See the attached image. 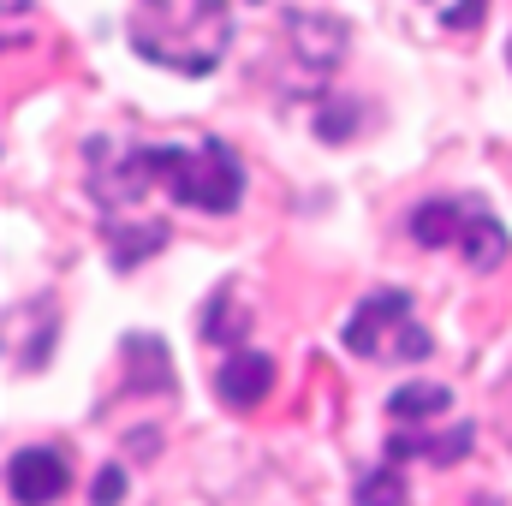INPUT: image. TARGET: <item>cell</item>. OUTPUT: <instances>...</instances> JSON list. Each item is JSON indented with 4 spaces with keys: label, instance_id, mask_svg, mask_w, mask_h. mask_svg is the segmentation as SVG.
I'll use <instances>...</instances> for the list:
<instances>
[{
    "label": "cell",
    "instance_id": "1",
    "mask_svg": "<svg viewBox=\"0 0 512 506\" xmlns=\"http://www.w3.org/2000/svg\"><path fill=\"white\" fill-rule=\"evenodd\" d=\"M90 185H96V197L108 209L137 203L143 191H167L185 209L233 215L239 197H245V167H239V155L221 137H203V143H143V149H126V155H108V167L96 161Z\"/></svg>",
    "mask_w": 512,
    "mask_h": 506
},
{
    "label": "cell",
    "instance_id": "2",
    "mask_svg": "<svg viewBox=\"0 0 512 506\" xmlns=\"http://www.w3.org/2000/svg\"><path fill=\"white\" fill-rule=\"evenodd\" d=\"M227 42H233L227 0H137L131 6V48L179 78L215 72Z\"/></svg>",
    "mask_w": 512,
    "mask_h": 506
},
{
    "label": "cell",
    "instance_id": "3",
    "mask_svg": "<svg viewBox=\"0 0 512 506\" xmlns=\"http://www.w3.org/2000/svg\"><path fill=\"white\" fill-rule=\"evenodd\" d=\"M411 239L429 251H459L471 268H501L507 262V227L489 215L477 197H429L411 209Z\"/></svg>",
    "mask_w": 512,
    "mask_h": 506
},
{
    "label": "cell",
    "instance_id": "4",
    "mask_svg": "<svg viewBox=\"0 0 512 506\" xmlns=\"http://www.w3.org/2000/svg\"><path fill=\"white\" fill-rule=\"evenodd\" d=\"M340 340H346V352H358V358H405V364L429 358V346H435L405 292H370V298L352 310V322H346Z\"/></svg>",
    "mask_w": 512,
    "mask_h": 506
},
{
    "label": "cell",
    "instance_id": "5",
    "mask_svg": "<svg viewBox=\"0 0 512 506\" xmlns=\"http://www.w3.org/2000/svg\"><path fill=\"white\" fill-rule=\"evenodd\" d=\"M66 483H72V465L54 447H24L6 465V489L18 506H48L54 495H66Z\"/></svg>",
    "mask_w": 512,
    "mask_h": 506
},
{
    "label": "cell",
    "instance_id": "6",
    "mask_svg": "<svg viewBox=\"0 0 512 506\" xmlns=\"http://www.w3.org/2000/svg\"><path fill=\"white\" fill-rule=\"evenodd\" d=\"M268 387H274V358L268 352H233L215 376V393L227 405H256V399H268Z\"/></svg>",
    "mask_w": 512,
    "mask_h": 506
},
{
    "label": "cell",
    "instance_id": "7",
    "mask_svg": "<svg viewBox=\"0 0 512 506\" xmlns=\"http://www.w3.org/2000/svg\"><path fill=\"white\" fill-rule=\"evenodd\" d=\"M447 405H453L447 387H399L393 405H387V417H393V429H417V423L447 417Z\"/></svg>",
    "mask_w": 512,
    "mask_h": 506
},
{
    "label": "cell",
    "instance_id": "8",
    "mask_svg": "<svg viewBox=\"0 0 512 506\" xmlns=\"http://www.w3.org/2000/svg\"><path fill=\"white\" fill-rule=\"evenodd\" d=\"M108 245H114V262H120V268H137L143 256H155L167 245V227H161V221H143V227L108 221Z\"/></svg>",
    "mask_w": 512,
    "mask_h": 506
},
{
    "label": "cell",
    "instance_id": "9",
    "mask_svg": "<svg viewBox=\"0 0 512 506\" xmlns=\"http://www.w3.org/2000/svg\"><path fill=\"white\" fill-rule=\"evenodd\" d=\"M399 495H405V483H399V471H393V465L358 483V506H399Z\"/></svg>",
    "mask_w": 512,
    "mask_h": 506
},
{
    "label": "cell",
    "instance_id": "10",
    "mask_svg": "<svg viewBox=\"0 0 512 506\" xmlns=\"http://www.w3.org/2000/svg\"><path fill=\"white\" fill-rule=\"evenodd\" d=\"M120 489H126V477L120 471H102L96 477V506H120Z\"/></svg>",
    "mask_w": 512,
    "mask_h": 506
},
{
    "label": "cell",
    "instance_id": "11",
    "mask_svg": "<svg viewBox=\"0 0 512 506\" xmlns=\"http://www.w3.org/2000/svg\"><path fill=\"white\" fill-rule=\"evenodd\" d=\"M507 54H512V48H507Z\"/></svg>",
    "mask_w": 512,
    "mask_h": 506
}]
</instances>
